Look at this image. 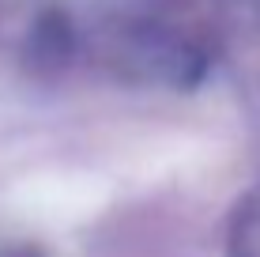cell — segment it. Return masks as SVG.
Here are the masks:
<instances>
[{"label": "cell", "mask_w": 260, "mask_h": 257, "mask_svg": "<svg viewBox=\"0 0 260 257\" xmlns=\"http://www.w3.org/2000/svg\"><path fill=\"white\" fill-rule=\"evenodd\" d=\"M230 250L234 257H260V197L245 201L230 227Z\"/></svg>", "instance_id": "6da1fadb"}]
</instances>
